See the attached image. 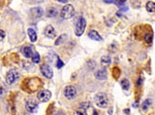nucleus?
Here are the masks:
<instances>
[{"label":"nucleus","instance_id":"nucleus-1","mask_svg":"<svg viewBox=\"0 0 155 115\" xmlns=\"http://www.w3.org/2000/svg\"><path fill=\"white\" fill-rule=\"evenodd\" d=\"M94 103L98 108H106L109 106V98L104 93H98L94 97Z\"/></svg>","mask_w":155,"mask_h":115},{"label":"nucleus","instance_id":"nucleus-2","mask_svg":"<svg viewBox=\"0 0 155 115\" xmlns=\"http://www.w3.org/2000/svg\"><path fill=\"white\" fill-rule=\"evenodd\" d=\"M25 83L27 84V89L26 91L28 89L29 91H34L36 89H38L41 85V79L38 78H30V79H26L24 81Z\"/></svg>","mask_w":155,"mask_h":115},{"label":"nucleus","instance_id":"nucleus-3","mask_svg":"<svg viewBox=\"0 0 155 115\" xmlns=\"http://www.w3.org/2000/svg\"><path fill=\"white\" fill-rule=\"evenodd\" d=\"M86 29V20L83 16H80L76 22V27H75V34L77 36H82Z\"/></svg>","mask_w":155,"mask_h":115},{"label":"nucleus","instance_id":"nucleus-4","mask_svg":"<svg viewBox=\"0 0 155 115\" xmlns=\"http://www.w3.org/2000/svg\"><path fill=\"white\" fill-rule=\"evenodd\" d=\"M20 78V73L17 69H10L7 72L5 77V81L7 84H14L18 79Z\"/></svg>","mask_w":155,"mask_h":115},{"label":"nucleus","instance_id":"nucleus-5","mask_svg":"<svg viewBox=\"0 0 155 115\" xmlns=\"http://www.w3.org/2000/svg\"><path fill=\"white\" fill-rule=\"evenodd\" d=\"M75 14V8L72 4H66L63 8L61 9V12H60V16L63 20H67V19L72 18Z\"/></svg>","mask_w":155,"mask_h":115},{"label":"nucleus","instance_id":"nucleus-6","mask_svg":"<svg viewBox=\"0 0 155 115\" xmlns=\"http://www.w3.org/2000/svg\"><path fill=\"white\" fill-rule=\"evenodd\" d=\"M64 97L68 100H74L77 97V89L74 85H68L64 89Z\"/></svg>","mask_w":155,"mask_h":115},{"label":"nucleus","instance_id":"nucleus-7","mask_svg":"<svg viewBox=\"0 0 155 115\" xmlns=\"http://www.w3.org/2000/svg\"><path fill=\"white\" fill-rule=\"evenodd\" d=\"M51 97H52L51 91H48V89H41V91H39L38 94H37V99H38L39 102H43V103L48 102L51 99Z\"/></svg>","mask_w":155,"mask_h":115},{"label":"nucleus","instance_id":"nucleus-8","mask_svg":"<svg viewBox=\"0 0 155 115\" xmlns=\"http://www.w3.org/2000/svg\"><path fill=\"white\" fill-rule=\"evenodd\" d=\"M25 108L28 112L30 113H34L37 111V108H38V104L34 101V100H28L25 104Z\"/></svg>","mask_w":155,"mask_h":115},{"label":"nucleus","instance_id":"nucleus-9","mask_svg":"<svg viewBox=\"0 0 155 115\" xmlns=\"http://www.w3.org/2000/svg\"><path fill=\"white\" fill-rule=\"evenodd\" d=\"M41 74L48 79H51L53 77V70L51 69V67L49 65H43L41 66Z\"/></svg>","mask_w":155,"mask_h":115},{"label":"nucleus","instance_id":"nucleus-10","mask_svg":"<svg viewBox=\"0 0 155 115\" xmlns=\"http://www.w3.org/2000/svg\"><path fill=\"white\" fill-rule=\"evenodd\" d=\"M45 35L48 37V38H54L56 36V30L52 25H49V26L46 27L45 29Z\"/></svg>","mask_w":155,"mask_h":115},{"label":"nucleus","instance_id":"nucleus-11","mask_svg":"<svg viewBox=\"0 0 155 115\" xmlns=\"http://www.w3.org/2000/svg\"><path fill=\"white\" fill-rule=\"evenodd\" d=\"M95 78L98 80H106L108 78V72L106 69H100L95 72Z\"/></svg>","mask_w":155,"mask_h":115},{"label":"nucleus","instance_id":"nucleus-12","mask_svg":"<svg viewBox=\"0 0 155 115\" xmlns=\"http://www.w3.org/2000/svg\"><path fill=\"white\" fill-rule=\"evenodd\" d=\"M88 36H89L90 39L92 40H95V41H102V37L99 35V33L95 30H92L88 33Z\"/></svg>","mask_w":155,"mask_h":115},{"label":"nucleus","instance_id":"nucleus-13","mask_svg":"<svg viewBox=\"0 0 155 115\" xmlns=\"http://www.w3.org/2000/svg\"><path fill=\"white\" fill-rule=\"evenodd\" d=\"M22 53H23V55H24L25 58L31 59V58H32L33 53H34V51H33V49L31 46H25V47H23Z\"/></svg>","mask_w":155,"mask_h":115},{"label":"nucleus","instance_id":"nucleus-14","mask_svg":"<svg viewBox=\"0 0 155 115\" xmlns=\"http://www.w3.org/2000/svg\"><path fill=\"white\" fill-rule=\"evenodd\" d=\"M27 33H28V36L29 39H30L31 42H35L37 40V34H36V31L32 28H29L27 30Z\"/></svg>","mask_w":155,"mask_h":115},{"label":"nucleus","instance_id":"nucleus-15","mask_svg":"<svg viewBox=\"0 0 155 115\" xmlns=\"http://www.w3.org/2000/svg\"><path fill=\"white\" fill-rule=\"evenodd\" d=\"M151 105H152V100L146 99L145 101L143 102V104H142V109H143V111H147V110L151 107Z\"/></svg>","mask_w":155,"mask_h":115},{"label":"nucleus","instance_id":"nucleus-16","mask_svg":"<svg viewBox=\"0 0 155 115\" xmlns=\"http://www.w3.org/2000/svg\"><path fill=\"white\" fill-rule=\"evenodd\" d=\"M32 14H33V16H35V18H41V16H43V9H41V7H34V8H32Z\"/></svg>","mask_w":155,"mask_h":115},{"label":"nucleus","instance_id":"nucleus-17","mask_svg":"<svg viewBox=\"0 0 155 115\" xmlns=\"http://www.w3.org/2000/svg\"><path fill=\"white\" fill-rule=\"evenodd\" d=\"M120 84H121V87H122L124 91H128L129 87H130V82H129V80L128 79H126V78L122 79L121 82H120Z\"/></svg>","mask_w":155,"mask_h":115},{"label":"nucleus","instance_id":"nucleus-18","mask_svg":"<svg viewBox=\"0 0 155 115\" xmlns=\"http://www.w3.org/2000/svg\"><path fill=\"white\" fill-rule=\"evenodd\" d=\"M146 9H147L148 12H151V14H154L155 11V3L153 1H148L147 4H146Z\"/></svg>","mask_w":155,"mask_h":115},{"label":"nucleus","instance_id":"nucleus-19","mask_svg":"<svg viewBox=\"0 0 155 115\" xmlns=\"http://www.w3.org/2000/svg\"><path fill=\"white\" fill-rule=\"evenodd\" d=\"M58 14V11L56 10V8L52 7V8H49L47 11V16H49V18H55V16H57Z\"/></svg>","mask_w":155,"mask_h":115},{"label":"nucleus","instance_id":"nucleus-20","mask_svg":"<svg viewBox=\"0 0 155 115\" xmlns=\"http://www.w3.org/2000/svg\"><path fill=\"white\" fill-rule=\"evenodd\" d=\"M144 39H145V41L148 43V44L152 43V40H153V34H152V32L146 33V34L144 35Z\"/></svg>","mask_w":155,"mask_h":115},{"label":"nucleus","instance_id":"nucleus-21","mask_svg":"<svg viewBox=\"0 0 155 115\" xmlns=\"http://www.w3.org/2000/svg\"><path fill=\"white\" fill-rule=\"evenodd\" d=\"M100 62H101V64L104 66H108V65L111 64V58L109 56H104V57H101V59H100Z\"/></svg>","mask_w":155,"mask_h":115},{"label":"nucleus","instance_id":"nucleus-22","mask_svg":"<svg viewBox=\"0 0 155 115\" xmlns=\"http://www.w3.org/2000/svg\"><path fill=\"white\" fill-rule=\"evenodd\" d=\"M67 39V35L66 34H62L61 36L59 37V38L56 40V42H55V45H60V44H62V43L64 42V41Z\"/></svg>","mask_w":155,"mask_h":115},{"label":"nucleus","instance_id":"nucleus-23","mask_svg":"<svg viewBox=\"0 0 155 115\" xmlns=\"http://www.w3.org/2000/svg\"><path fill=\"white\" fill-rule=\"evenodd\" d=\"M31 59H32V62L34 63V64H38V63L41 62V57H39V54L37 53V51L33 53V56Z\"/></svg>","mask_w":155,"mask_h":115},{"label":"nucleus","instance_id":"nucleus-24","mask_svg":"<svg viewBox=\"0 0 155 115\" xmlns=\"http://www.w3.org/2000/svg\"><path fill=\"white\" fill-rule=\"evenodd\" d=\"M75 115H87V112H86L85 109H83V108H80V109H78L76 112H75Z\"/></svg>","mask_w":155,"mask_h":115},{"label":"nucleus","instance_id":"nucleus-25","mask_svg":"<svg viewBox=\"0 0 155 115\" xmlns=\"http://www.w3.org/2000/svg\"><path fill=\"white\" fill-rule=\"evenodd\" d=\"M56 61H57V62H56V66H57V68L58 69H60V68H62V67L64 66V64H63V62H62L61 60H60L59 58L57 57V59H56Z\"/></svg>","mask_w":155,"mask_h":115},{"label":"nucleus","instance_id":"nucleus-26","mask_svg":"<svg viewBox=\"0 0 155 115\" xmlns=\"http://www.w3.org/2000/svg\"><path fill=\"white\" fill-rule=\"evenodd\" d=\"M113 73H114V77H115V78H118L119 75H120V70H119L117 67H115V68L113 69Z\"/></svg>","mask_w":155,"mask_h":115},{"label":"nucleus","instance_id":"nucleus-27","mask_svg":"<svg viewBox=\"0 0 155 115\" xmlns=\"http://www.w3.org/2000/svg\"><path fill=\"white\" fill-rule=\"evenodd\" d=\"M104 3H111V4H117V5H119V2H117L116 0H104Z\"/></svg>","mask_w":155,"mask_h":115},{"label":"nucleus","instance_id":"nucleus-28","mask_svg":"<svg viewBox=\"0 0 155 115\" xmlns=\"http://www.w3.org/2000/svg\"><path fill=\"white\" fill-rule=\"evenodd\" d=\"M5 37V32L3 30H0V41H2V39Z\"/></svg>","mask_w":155,"mask_h":115},{"label":"nucleus","instance_id":"nucleus-29","mask_svg":"<svg viewBox=\"0 0 155 115\" xmlns=\"http://www.w3.org/2000/svg\"><path fill=\"white\" fill-rule=\"evenodd\" d=\"M142 84V78H140L139 80H138V85H141Z\"/></svg>","mask_w":155,"mask_h":115},{"label":"nucleus","instance_id":"nucleus-30","mask_svg":"<svg viewBox=\"0 0 155 115\" xmlns=\"http://www.w3.org/2000/svg\"><path fill=\"white\" fill-rule=\"evenodd\" d=\"M117 2H119V3H122V2H125L126 0H116Z\"/></svg>","mask_w":155,"mask_h":115},{"label":"nucleus","instance_id":"nucleus-31","mask_svg":"<svg viewBox=\"0 0 155 115\" xmlns=\"http://www.w3.org/2000/svg\"><path fill=\"white\" fill-rule=\"evenodd\" d=\"M55 115H64V113H62V112H58V113H56Z\"/></svg>","mask_w":155,"mask_h":115},{"label":"nucleus","instance_id":"nucleus-32","mask_svg":"<svg viewBox=\"0 0 155 115\" xmlns=\"http://www.w3.org/2000/svg\"><path fill=\"white\" fill-rule=\"evenodd\" d=\"M93 115H98V113H97V111H96V110H94V111H93Z\"/></svg>","mask_w":155,"mask_h":115},{"label":"nucleus","instance_id":"nucleus-33","mask_svg":"<svg viewBox=\"0 0 155 115\" xmlns=\"http://www.w3.org/2000/svg\"><path fill=\"white\" fill-rule=\"evenodd\" d=\"M67 1H68V0H67Z\"/></svg>","mask_w":155,"mask_h":115}]
</instances>
